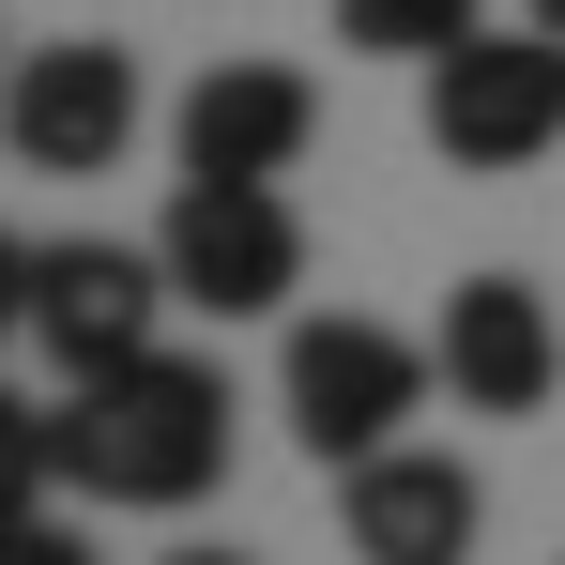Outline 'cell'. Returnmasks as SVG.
Returning <instances> with one entry per match:
<instances>
[{
	"instance_id": "cell-1",
	"label": "cell",
	"mask_w": 565,
	"mask_h": 565,
	"mask_svg": "<svg viewBox=\"0 0 565 565\" xmlns=\"http://www.w3.org/2000/svg\"><path fill=\"white\" fill-rule=\"evenodd\" d=\"M62 489L138 504V520L214 504V489H230V382L199 367V352H138V367L77 382V397H62Z\"/></svg>"
},
{
	"instance_id": "cell-2",
	"label": "cell",
	"mask_w": 565,
	"mask_h": 565,
	"mask_svg": "<svg viewBox=\"0 0 565 565\" xmlns=\"http://www.w3.org/2000/svg\"><path fill=\"white\" fill-rule=\"evenodd\" d=\"M444 397V367H428V337H397V321H367V306H337V321H290L276 352V413L290 444L321 473L382 459V444H413V413Z\"/></svg>"
},
{
	"instance_id": "cell-3",
	"label": "cell",
	"mask_w": 565,
	"mask_h": 565,
	"mask_svg": "<svg viewBox=\"0 0 565 565\" xmlns=\"http://www.w3.org/2000/svg\"><path fill=\"white\" fill-rule=\"evenodd\" d=\"M565 138V31H473L428 62V153L473 169V184H504V169H535Z\"/></svg>"
},
{
	"instance_id": "cell-4",
	"label": "cell",
	"mask_w": 565,
	"mask_h": 565,
	"mask_svg": "<svg viewBox=\"0 0 565 565\" xmlns=\"http://www.w3.org/2000/svg\"><path fill=\"white\" fill-rule=\"evenodd\" d=\"M153 260H169V290L199 321H276L306 290V214H290V184H184Z\"/></svg>"
},
{
	"instance_id": "cell-5",
	"label": "cell",
	"mask_w": 565,
	"mask_h": 565,
	"mask_svg": "<svg viewBox=\"0 0 565 565\" xmlns=\"http://www.w3.org/2000/svg\"><path fill=\"white\" fill-rule=\"evenodd\" d=\"M138 46H107V31H62V46H31L15 77H0V138H15V169H46V184H93L122 169V138H138Z\"/></svg>"
},
{
	"instance_id": "cell-6",
	"label": "cell",
	"mask_w": 565,
	"mask_h": 565,
	"mask_svg": "<svg viewBox=\"0 0 565 565\" xmlns=\"http://www.w3.org/2000/svg\"><path fill=\"white\" fill-rule=\"evenodd\" d=\"M169 306H184V290H169L153 245L77 230V245H46V276H31V352L62 382H107V367H138V352H169V337H153Z\"/></svg>"
},
{
	"instance_id": "cell-7",
	"label": "cell",
	"mask_w": 565,
	"mask_h": 565,
	"mask_svg": "<svg viewBox=\"0 0 565 565\" xmlns=\"http://www.w3.org/2000/svg\"><path fill=\"white\" fill-rule=\"evenodd\" d=\"M428 367H444L459 413H551V382H565L551 290H535V276H459L444 321H428Z\"/></svg>"
},
{
	"instance_id": "cell-8",
	"label": "cell",
	"mask_w": 565,
	"mask_h": 565,
	"mask_svg": "<svg viewBox=\"0 0 565 565\" xmlns=\"http://www.w3.org/2000/svg\"><path fill=\"white\" fill-rule=\"evenodd\" d=\"M337 535H352V565H473L489 489H473L444 444H382V459L337 473Z\"/></svg>"
},
{
	"instance_id": "cell-9",
	"label": "cell",
	"mask_w": 565,
	"mask_h": 565,
	"mask_svg": "<svg viewBox=\"0 0 565 565\" xmlns=\"http://www.w3.org/2000/svg\"><path fill=\"white\" fill-rule=\"evenodd\" d=\"M306 138H321V93H306L290 62H214V77L169 107L184 184H290V169H306Z\"/></svg>"
},
{
	"instance_id": "cell-10",
	"label": "cell",
	"mask_w": 565,
	"mask_h": 565,
	"mask_svg": "<svg viewBox=\"0 0 565 565\" xmlns=\"http://www.w3.org/2000/svg\"><path fill=\"white\" fill-rule=\"evenodd\" d=\"M489 31V0H337V46H367V62H444V46H473Z\"/></svg>"
},
{
	"instance_id": "cell-11",
	"label": "cell",
	"mask_w": 565,
	"mask_h": 565,
	"mask_svg": "<svg viewBox=\"0 0 565 565\" xmlns=\"http://www.w3.org/2000/svg\"><path fill=\"white\" fill-rule=\"evenodd\" d=\"M46 489H62V413H46V397H15V382H0V520H31V504H46Z\"/></svg>"
},
{
	"instance_id": "cell-12",
	"label": "cell",
	"mask_w": 565,
	"mask_h": 565,
	"mask_svg": "<svg viewBox=\"0 0 565 565\" xmlns=\"http://www.w3.org/2000/svg\"><path fill=\"white\" fill-rule=\"evenodd\" d=\"M0 565H107V535H77V520L31 504V520H0Z\"/></svg>"
},
{
	"instance_id": "cell-13",
	"label": "cell",
	"mask_w": 565,
	"mask_h": 565,
	"mask_svg": "<svg viewBox=\"0 0 565 565\" xmlns=\"http://www.w3.org/2000/svg\"><path fill=\"white\" fill-rule=\"evenodd\" d=\"M31 276H46V245H15V230H0V352L31 337Z\"/></svg>"
},
{
	"instance_id": "cell-14",
	"label": "cell",
	"mask_w": 565,
	"mask_h": 565,
	"mask_svg": "<svg viewBox=\"0 0 565 565\" xmlns=\"http://www.w3.org/2000/svg\"><path fill=\"white\" fill-rule=\"evenodd\" d=\"M169 565H245V551H169Z\"/></svg>"
},
{
	"instance_id": "cell-15",
	"label": "cell",
	"mask_w": 565,
	"mask_h": 565,
	"mask_svg": "<svg viewBox=\"0 0 565 565\" xmlns=\"http://www.w3.org/2000/svg\"><path fill=\"white\" fill-rule=\"evenodd\" d=\"M535 31H565V0H535Z\"/></svg>"
},
{
	"instance_id": "cell-16",
	"label": "cell",
	"mask_w": 565,
	"mask_h": 565,
	"mask_svg": "<svg viewBox=\"0 0 565 565\" xmlns=\"http://www.w3.org/2000/svg\"><path fill=\"white\" fill-rule=\"evenodd\" d=\"M0 77H15V62H0Z\"/></svg>"
}]
</instances>
